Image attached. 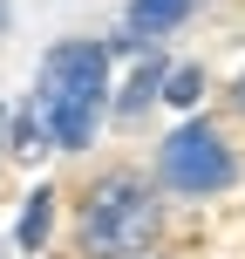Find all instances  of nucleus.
I'll return each mask as SVG.
<instances>
[{
  "instance_id": "1",
  "label": "nucleus",
  "mask_w": 245,
  "mask_h": 259,
  "mask_svg": "<svg viewBox=\"0 0 245 259\" xmlns=\"http://www.w3.org/2000/svg\"><path fill=\"white\" fill-rule=\"evenodd\" d=\"M103 89H109V48L103 41H62V48H48L34 109H41V123H48L55 150H82V143L95 137Z\"/></svg>"
},
{
  "instance_id": "2",
  "label": "nucleus",
  "mask_w": 245,
  "mask_h": 259,
  "mask_svg": "<svg viewBox=\"0 0 245 259\" xmlns=\"http://www.w3.org/2000/svg\"><path fill=\"white\" fill-rule=\"evenodd\" d=\"M157 239V198L136 170H109L82 205V246L103 259H143Z\"/></svg>"
},
{
  "instance_id": "3",
  "label": "nucleus",
  "mask_w": 245,
  "mask_h": 259,
  "mask_svg": "<svg viewBox=\"0 0 245 259\" xmlns=\"http://www.w3.org/2000/svg\"><path fill=\"white\" fill-rule=\"evenodd\" d=\"M232 178H238V170H232V150L218 143L211 123H184V130L164 137V184H170V191L211 198V191H225Z\"/></svg>"
},
{
  "instance_id": "4",
  "label": "nucleus",
  "mask_w": 245,
  "mask_h": 259,
  "mask_svg": "<svg viewBox=\"0 0 245 259\" xmlns=\"http://www.w3.org/2000/svg\"><path fill=\"white\" fill-rule=\"evenodd\" d=\"M184 14H191V0H129V27H136L143 41L170 34V27H184Z\"/></svg>"
},
{
  "instance_id": "5",
  "label": "nucleus",
  "mask_w": 245,
  "mask_h": 259,
  "mask_svg": "<svg viewBox=\"0 0 245 259\" xmlns=\"http://www.w3.org/2000/svg\"><path fill=\"white\" fill-rule=\"evenodd\" d=\"M48 225H55V191H34L27 211H21V232H14L21 252H41V246H48Z\"/></svg>"
},
{
  "instance_id": "6",
  "label": "nucleus",
  "mask_w": 245,
  "mask_h": 259,
  "mask_svg": "<svg viewBox=\"0 0 245 259\" xmlns=\"http://www.w3.org/2000/svg\"><path fill=\"white\" fill-rule=\"evenodd\" d=\"M164 82H170V75H164V62H143L136 75H129V89H123V116H136V109L150 103V96L164 89Z\"/></svg>"
},
{
  "instance_id": "7",
  "label": "nucleus",
  "mask_w": 245,
  "mask_h": 259,
  "mask_svg": "<svg viewBox=\"0 0 245 259\" xmlns=\"http://www.w3.org/2000/svg\"><path fill=\"white\" fill-rule=\"evenodd\" d=\"M198 89H205V75H198V68H170V82H164V96H170V103H184V109L198 103Z\"/></svg>"
},
{
  "instance_id": "8",
  "label": "nucleus",
  "mask_w": 245,
  "mask_h": 259,
  "mask_svg": "<svg viewBox=\"0 0 245 259\" xmlns=\"http://www.w3.org/2000/svg\"><path fill=\"white\" fill-rule=\"evenodd\" d=\"M232 103H238V109H245V75H238V89H232Z\"/></svg>"
},
{
  "instance_id": "9",
  "label": "nucleus",
  "mask_w": 245,
  "mask_h": 259,
  "mask_svg": "<svg viewBox=\"0 0 245 259\" xmlns=\"http://www.w3.org/2000/svg\"><path fill=\"white\" fill-rule=\"evenodd\" d=\"M0 27H7V0H0Z\"/></svg>"
}]
</instances>
